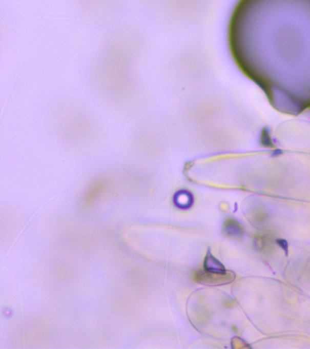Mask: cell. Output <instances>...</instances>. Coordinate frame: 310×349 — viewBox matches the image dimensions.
<instances>
[{
  "label": "cell",
  "mask_w": 310,
  "mask_h": 349,
  "mask_svg": "<svg viewBox=\"0 0 310 349\" xmlns=\"http://www.w3.org/2000/svg\"><path fill=\"white\" fill-rule=\"evenodd\" d=\"M224 232L230 237H241L243 235V229L239 223L232 218L225 221L224 225Z\"/></svg>",
  "instance_id": "7a4b0ae2"
},
{
  "label": "cell",
  "mask_w": 310,
  "mask_h": 349,
  "mask_svg": "<svg viewBox=\"0 0 310 349\" xmlns=\"http://www.w3.org/2000/svg\"><path fill=\"white\" fill-rule=\"evenodd\" d=\"M194 279L196 282L205 285H218L230 284L235 279L233 272H210V271H198Z\"/></svg>",
  "instance_id": "6da1fadb"
},
{
  "label": "cell",
  "mask_w": 310,
  "mask_h": 349,
  "mask_svg": "<svg viewBox=\"0 0 310 349\" xmlns=\"http://www.w3.org/2000/svg\"><path fill=\"white\" fill-rule=\"evenodd\" d=\"M278 245H281L282 249H285L286 252L287 251V244H286V241L283 240V239H278Z\"/></svg>",
  "instance_id": "277c9868"
},
{
  "label": "cell",
  "mask_w": 310,
  "mask_h": 349,
  "mask_svg": "<svg viewBox=\"0 0 310 349\" xmlns=\"http://www.w3.org/2000/svg\"><path fill=\"white\" fill-rule=\"evenodd\" d=\"M204 266H205V270L210 272H218V273L225 272V266L210 253L208 254V256L205 257Z\"/></svg>",
  "instance_id": "3957f363"
}]
</instances>
